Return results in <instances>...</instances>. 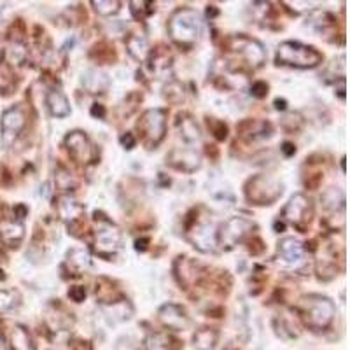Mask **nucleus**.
<instances>
[{
  "label": "nucleus",
  "mask_w": 350,
  "mask_h": 350,
  "mask_svg": "<svg viewBox=\"0 0 350 350\" xmlns=\"http://www.w3.org/2000/svg\"><path fill=\"white\" fill-rule=\"evenodd\" d=\"M168 36L177 48L189 51L196 46L203 30L200 12L193 8H177L168 18Z\"/></svg>",
  "instance_id": "1"
},
{
  "label": "nucleus",
  "mask_w": 350,
  "mask_h": 350,
  "mask_svg": "<svg viewBox=\"0 0 350 350\" xmlns=\"http://www.w3.org/2000/svg\"><path fill=\"white\" fill-rule=\"evenodd\" d=\"M298 314L306 327L324 331L333 324L336 306L333 299L323 295H306L298 301Z\"/></svg>",
  "instance_id": "2"
},
{
  "label": "nucleus",
  "mask_w": 350,
  "mask_h": 350,
  "mask_svg": "<svg viewBox=\"0 0 350 350\" xmlns=\"http://www.w3.org/2000/svg\"><path fill=\"white\" fill-rule=\"evenodd\" d=\"M226 48L230 55L233 56L231 64L242 62L240 67L243 70H258L267 62V49L259 42L258 39L245 36V33H239V36H231L226 39Z\"/></svg>",
  "instance_id": "3"
},
{
  "label": "nucleus",
  "mask_w": 350,
  "mask_h": 350,
  "mask_svg": "<svg viewBox=\"0 0 350 350\" xmlns=\"http://www.w3.org/2000/svg\"><path fill=\"white\" fill-rule=\"evenodd\" d=\"M323 53L317 51L314 46L298 42V40H284L277 48L275 64L291 68H315L323 64Z\"/></svg>",
  "instance_id": "4"
},
{
  "label": "nucleus",
  "mask_w": 350,
  "mask_h": 350,
  "mask_svg": "<svg viewBox=\"0 0 350 350\" xmlns=\"http://www.w3.org/2000/svg\"><path fill=\"white\" fill-rule=\"evenodd\" d=\"M186 239L203 254H215L217 247V226L211 217H200L198 211H191L186 219Z\"/></svg>",
  "instance_id": "5"
},
{
  "label": "nucleus",
  "mask_w": 350,
  "mask_h": 350,
  "mask_svg": "<svg viewBox=\"0 0 350 350\" xmlns=\"http://www.w3.org/2000/svg\"><path fill=\"white\" fill-rule=\"evenodd\" d=\"M95 233H93V251L105 261H111L121 249V237L120 228L112 223L107 215L102 212H95Z\"/></svg>",
  "instance_id": "6"
},
{
  "label": "nucleus",
  "mask_w": 350,
  "mask_h": 350,
  "mask_svg": "<svg viewBox=\"0 0 350 350\" xmlns=\"http://www.w3.org/2000/svg\"><path fill=\"white\" fill-rule=\"evenodd\" d=\"M284 184L282 180L268 174H258L247 180L243 186V195L251 205L265 207L273 205L282 196Z\"/></svg>",
  "instance_id": "7"
},
{
  "label": "nucleus",
  "mask_w": 350,
  "mask_h": 350,
  "mask_svg": "<svg viewBox=\"0 0 350 350\" xmlns=\"http://www.w3.org/2000/svg\"><path fill=\"white\" fill-rule=\"evenodd\" d=\"M167 116L165 109H149L137 121L140 142L148 149H156L167 137Z\"/></svg>",
  "instance_id": "8"
},
{
  "label": "nucleus",
  "mask_w": 350,
  "mask_h": 350,
  "mask_svg": "<svg viewBox=\"0 0 350 350\" xmlns=\"http://www.w3.org/2000/svg\"><path fill=\"white\" fill-rule=\"evenodd\" d=\"M256 230V223L243 215H235L224 221L217 226V247L224 251L235 249L239 243H243L247 239H251L252 231Z\"/></svg>",
  "instance_id": "9"
},
{
  "label": "nucleus",
  "mask_w": 350,
  "mask_h": 350,
  "mask_svg": "<svg viewBox=\"0 0 350 350\" xmlns=\"http://www.w3.org/2000/svg\"><path fill=\"white\" fill-rule=\"evenodd\" d=\"M65 148H67L68 156H70L77 165H95L100 159L98 148H96L93 140L81 130L68 131L65 137Z\"/></svg>",
  "instance_id": "10"
},
{
  "label": "nucleus",
  "mask_w": 350,
  "mask_h": 350,
  "mask_svg": "<svg viewBox=\"0 0 350 350\" xmlns=\"http://www.w3.org/2000/svg\"><path fill=\"white\" fill-rule=\"evenodd\" d=\"M280 217L286 223L293 224L298 231L305 233L306 228L310 226L312 217H314V202L306 195H301V193L291 196L289 202L284 205Z\"/></svg>",
  "instance_id": "11"
},
{
  "label": "nucleus",
  "mask_w": 350,
  "mask_h": 350,
  "mask_svg": "<svg viewBox=\"0 0 350 350\" xmlns=\"http://www.w3.org/2000/svg\"><path fill=\"white\" fill-rule=\"evenodd\" d=\"M56 212L68 228V233L77 237V230L83 226L84 217H86V207L83 203L72 198L70 195H60L56 198Z\"/></svg>",
  "instance_id": "12"
},
{
  "label": "nucleus",
  "mask_w": 350,
  "mask_h": 350,
  "mask_svg": "<svg viewBox=\"0 0 350 350\" xmlns=\"http://www.w3.org/2000/svg\"><path fill=\"white\" fill-rule=\"evenodd\" d=\"M27 126V116L20 105L9 107L0 118V135L5 146L14 144V140L21 135V131Z\"/></svg>",
  "instance_id": "13"
},
{
  "label": "nucleus",
  "mask_w": 350,
  "mask_h": 350,
  "mask_svg": "<svg viewBox=\"0 0 350 350\" xmlns=\"http://www.w3.org/2000/svg\"><path fill=\"white\" fill-rule=\"evenodd\" d=\"M167 165L177 172L195 174L202 167V156L193 148H174L167 154Z\"/></svg>",
  "instance_id": "14"
},
{
  "label": "nucleus",
  "mask_w": 350,
  "mask_h": 350,
  "mask_svg": "<svg viewBox=\"0 0 350 350\" xmlns=\"http://www.w3.org/2000/svg\"><path fill=\"white\" fill-rule=\"evenodd\" d=\"M174 271H175V279H177V282L180 284L183 289H189V287L200 286L203 279V273H205L198 262L186 258V256H179V258L175 259Z\"/></svg>",
  "instance_id": "15"
},
{
  "label": "nucleus",
  "mask_w": 350,
  "mask_h": 350,
  "mask_svg": "<svg viewBox=\"0 0 350 350\" xmlns=\"http://www.w3.org/2000/svg\"><path fill=\"white\" fill-rule=\"evenodd\" d=\"M158 321L161 323V326L170 331H186L193 324L186 308L177 303H167L161 306L158 310Z\"/></svg>",
  "instance_id": "16"
},
{
  "label": "nucleus",
  "mask_w": 350,
  "mask_h": 350,
  "mask_svg": "<svg viewBox=\"0 0 350 350\" xmlns=\"http://www.w3.org/2000/svg\"><path fill=\"white\" fill-rule=\"evenodd\" d=\"M305 259V245L295 237H284L277 245V261L284 267H298Z\"/></svg>",
  "instance_id": "17"
},
{
  "label": "nucleus",
  "mask_w": 350,
  "mask_h": 350,
  "mask_svg": "<svg viewBox=\"0 0 350 350\" xmlns=\"http://www.w3.org/2000/svg\"><path fill=\"white\" fill-rule=\"evenodd\" d=\"M100 310H102V314H104L109 323L112 324L124 323V321H130L133 317V305L123 295L111 299V301L100 303Z\"/></svg>",
  "instance_id": "18"
},
{
  "label": "nucleus",
  "mask_w": 350,
  "mask_h": 350,
  "mask_svg": "<svg viewBox=\"0 0 350 350\" xmlns=\"http://www.w3.org/2000/svg\"><path fill=\"white\" fill-rule=\"evenodd\" d=\"M239 137L243 142H256V140L270 139L273 135V126L268 121H256V120H243L237 126Z\"/></svg>",
  "instance_id": "19"
},
{
  "label": "nucleus",
  "mask_w": 350,
  "mask_h": 350,
  "mask_svg": "<svg viewBox=\"0 0 350 350\" xmlns=\"http://www.w3.org/2000/svg\"><path fill=\"white\" fill-rule=\"evenodd\" d=\"M25 239V224L18 219H2L0 221V243L9 249H18Z\"/></svg>",
  "instance_id": "20"
},
{
  "label": "nucleus",
  "mask_w": 350,
  "mask_h": 350,
  "mask_svg": "<svg viewBox=\"0 0 350 350\" xmlns=\"http://www.w3.org/2000/svg\"><path fill=\"white\" fill-rule=\"evenodd\" d=\"M149 67H151L152 74L156 77H165L167 74H170L172 67H174V55L168 51V48L165 46H158L156 49H151L148 56Z\"/></svg>",
  "instance_id": "21"
},
{
  "label": "nucleus",
  "mask_w": 350,
  "mask_h": 350,
  "mask_svg": "<svg viewBox=\"0 0 350 350\" xmlns=\"http://www.w3.org/2000/svg\"><path fill=\"white\" fill-rule=\"evenodd\" d=\"M90 267H92V258H90V252L84 249H70L65 256L64 270H67L70 277H79Z\"/></svg>",
  "instance_id": "22"
},
{
  "label": "nucleus",
  "mask_w": 350,
  "mask_h": 350,
  "mask_svg": "<svg viewBox=\"0 0 350 350\" xmlns=\"http://www.w3.org/2000/svg\"><path fill=\"white\" fill-rule=\"evenodd\" d=\"M46 107H48L49 114L53 118H58V120H64V118L70 116L72 112L67 95L62 90H58V88H51L46 93Z\"/></svg>",
  "instance_id": "23"
},
{
  "label": "nucleus",
  "mask_w": 350,
  "mask_h": 350,
  "mask_svg": "<svg viewBox=\"0 0 350 350\" xmlns=\"http://www.w3.org/2000/svg\"><path fill=\"white\" fill-rule=\"evenodd\" d=\"M146 350H180L183 342L177 340L174 334L165 333V331H154L149 333L146 338Z\"/></svg>",
  "instance_id": "24"
},
{
  "label": "nucleus",
  "mask_w": 350,
  "mask_h": 350,
  "mask_svg": "<svg viewBox=\"0 0 350 350\" xmlns=\"http://www.w3.org/2000/svg\"><path fill=\"white\" fill-rule=\"evenodd\" d=\"M126 49H128V55L137 62H148V56H149V40L148 37L144 36V33L139 32H133L126 37Z\"/></svg>",
  "instance_id": "25"
},
{
  "label": "nucleus",
  "mask_w": 350,
  "mask_h": 350,
  "mask_svg": "<svg viewBox=\"0 0 350 350\" xmlns=\"http://www.w3.org/2000/svg\"><path fill=\"white\" fill-rule=\"evenodd\" d=\"M109 84H111V81H109L107 74L100 72L98 68H92V70H86L83 74V86L88 93H93V95L105 93Z\"/></svg>",
  "instance_id": "26"
},
{
  "label": "nucleus",
  "mask_w": 350,
  "mask_h": 350,
  "mask_svg": "<svg viewBox=\"0 0 350 350\" xmlns=\"http://www.w3.org/2000/svg\"><path fill=\"white\" fill-rule=\"evenodd\" d=\"M177 128H179L180 139L186 144H195L202 139L200 126L193 120V116H189L187 112H183V114L177 116Z\"/></svg>",
  "instance_id": "27"
},
{
  "label": "nucleus",
  "mask_w": 350,
  "mask_h": 350,
  "mask_svg": "<svg viewBox=\"0 0 350 350\" xmlns=\"http://www.w3.org/2000/svg\"><path fill=\"white\" fill-rule=\"evenodd\" d=\"M9 347L11 350H36L32 334L21 324H16L9 333Z\"/></svg>",
  "instance_id": "28"
},
{
  "label": "nucleus",
  "mask_w": 350,
  "mask_h": 350,
  "mask_svg": "<svg viewBox=\"0 0 350 350\" xmlns=\"http://www.w3.org/2000/svg\"><path fill=\"white\" fill-rule=\"evenodd\" d=\"M219 342V331L215 327L203 326L196 329L193 336V345L196 350H214Z\"/></svg>",
  "instance_id": "29"
},
{
  "label": "nucleus",
  "mask_w": 350,
  "mask_h": 350,
  "mask_svg": "<svg viewBox=\"0 0 350 350\" xmlns=\"http://www.w3.org/2000/svg\"><path fill=\"white\" fill-rule=\"evenodd\" d=\"M16 88V74L12 65L5 60L4 56H0V93L9 95Z\"/></svg>",
  "instance_id": "30"
},
{
  "label": "nucleus",
  "mask_w": 350,
  "mask_h": 350,
  "mask_svg": "<svg viewBox=\"0 0 350 350\" xmlns=\"http://www.w3.org/2000/svg\"><path fill=\"white\" fill-rule=\"evenodd\" d=\"M321 200H323L326 211L336 212L345 208V205H343V203H345V196H343V191L340 187H329Z\"/></svg>",
  "instance_id": "31"
},
{
  "label": "nucleus",
  "mask_w": 350,
  "mask_h": 350,
  "mask_svg": "<svg viewBox=\"0 0 350 350\" xmlns=\"http://www.w3.org/2000/svg\"><path fill=\"white\" fill-rule=\"evenodd\" d=\"M21 303L20 291L16 289H0V314H8V312L18 308Z\"/></svg>",
  "instance_id": "32"
},
{
  "label": "nucleus",
  "mask_w": 350,
  "mask_h": 350,
  "mask_svg": "<svg viewBox=\"0 0 350 350\" xmlns=\"http://www.w3.org/2000/svg\"><path fill=\"white\" fill-rule=\"evenodd\" d=\"M130 11H131V16L135 18L137 21H144L148 20L151 14L156 12V4L154 2H137V0H131L130 2Z\"/></svg>",
  "instance_id": "33"
},
{
  "label": "nucleus",
  "mask_w": 350,
  "mask_h": 350,
  "mask_svg": "<svg viewBox=\"0 0 350 350\" xmlns=\"http://www.w3.org/2000/svg\"><path fill=\"white\" fill-rule=\"evenodd\" d=\"M92 5L96 14L104 18L116 16L121 11V2L118 0H93Z\"/></svg>",
  "instance_id": "34"
},
{
  "label": "nucleus",
  "mask_w": 350,
  "mask_h": 350,
  "mask_svg": "<svg viewBox=\"0 0 350 350\" xmlns=\"http://www.w3.org/2000/svg\"><path fill=\"white\" fill-rule=\"evenodd\" d=\"M90 56H92L95 62H98V64H112V62H116L114 48L109 46L107 42L96 44L95 48L92 49V53H90Z\"/></svg>",
  "instance_id": "35"
},
{
  "label": "nucleus",
  "mask_w": 350,
  "mask_h": 350,
  "mask_svg": "<svg viewBox=\"0 0 350 350\" xmlns=\"http://www.w3.org/2000/svg\"><path fill=\"white\" fill-rule=\"evenodd\" d=\"M163 96L168 104H180L186 98V92H184L183 84H179L177 81H172L163 88Z\"/></svg>",
  "instance_id": "36"
},
{
  "label": "nucleus",
  "mask_w": 350,
  "mask_h": 350,
  "mask_svg": "<svg viewBox=\"0 0 350 350\" xmlns=\"http://www.w3.org/2000/svg\"><path fill=\"white\" fill-rule=\"evenodd\" d=\"M280 124H282V128L287 131V133H295V131L301 130L303 118L301 114H298V112H289L287 116H284Z\"/></svg>",
  "instance_id": "37"
},
{
  "label": "nucleus",
  "mask_w": 350,
  "mask_h": 350,
  "mask_svg": "<svg viewBox=\"0 0 350 350\" xmlns=\"http://www.w3.org/2000/svg\"><path fill=\"white\" fill-rule=\"evenodd\" d=\"M207 126L212 131L215 140H226L228 139V124L215 118H207Z\"/></svg>",
  "instance_id": "38"
},
{
  "label": "nucleus",
  "mask_w": 350,
  "mask_h": 350,
  "mask_svg": "<svg viewBox=\"0 0 350 350\" xmlns=\"http://www.w3.org/2000/svg\"><path fill=\"white\" fill-rule=\"evenodd\" d=\"M268 90H270L268 83H265V81H256L251 86V95L256 96V98H265L268 95Z\"/></svg>",
  "instance_id": "39"
},
{
  "label": "nucleus",
  "mask_w": 350,
  "mask_h": 350,
  "mask_svg": "<svg viewBox=\"0 0 350 350\" xmlns=\"http://www.w3.org/2000/svg\"><path fill=\"white\" fill-rule=\"evenodd\" d=\"M68 298L76 303H83L86 299V289L83 286H72L68 289Z\"/></svg>",
  "instance_id": "40"
},
{
  "label": "nucleus",
  "mask_w": 350,
  "mask_h": 350,
  "mask_svg": "<svg viewBox=\"0 0 350 350\" xmlns=\"http://www.w3.org/2000/svg\"><path fill=\"white\" fill-rule=\"evenodd\" d=\"M120 140H121V146H123L124 149H128V151H130V149H133L137 146V137H135V133H131V131H126V133H123Z\"/></svg>",
  "instance_id": "41"
},
{
  "label": "nucleus",
  "mask_w": 350,
  "mask_h": 350,
  "mask_svg": "<svg viewBox=\"0 0 350 350\" xmlns=\"http://www.w3.org/2000/svg\"><path fill=\"white\" fill-rule=\"evenodd\" d=\"M90 114H92L93 118H96V120H105V116H107V111H105V107L102 104H93L92 105V111H90Z\"/></svg>",
  "instance_id": "42"
},
{
  "label": "nucleus",
  "mask_w": 350,
  "mask_h": 350,
  "mask_svg": "<svg viewBox=\"0 0 350 350\" xmlns=\"http://www.w3.org/2000/svg\"><path fill=\"white\" fill-rule=\"evenodd\" d=\"M280 152H282L286 158H291V156L296 154V146L293 142H284L282 146H280Z\"/></svg>",
  "instance_id": "43"
},
{
  "label": "nucleus",
  "mask_w": 350,
  "mask_h": 350,
  "mask_svg": "<svg viewBox=\"0 0 350 350\" xmlns=\"http://www.w3.org/2000/svg\"><path fill=\"white\" fill-rule=\"evenodd\" d=\"M149 242H151V240H149L148 237H146V239H139V240H137V242H135V249H137V251H140V252L148 251Z\"/></svg>",
  "instance_id": "44"
},
{
  "label": "nucleus",
  "mask_w": 350,
  "mask_h": 350,
  "mask_svg": "<svg viewBox=\"0 0 350 350\" xmlns=\"http://www.w3.org/2000/svg\"><path fill=\"white\" fill-rule=\"evenodd\" d=\"M27 207H25V205H16V207H14V214H16V217L14 219H18V221H23L25 219V215H27Z\"/></svg>",
  "instance_id": "45"
},
{
  "label": "nucleus",
  "mask_w": 350,
  "mask_h": 350,
  "mask_svg": "<svg viewBox=\"0 0 350 350\" xmlns=\"http://www.w3.org/2000/svg\"><path fill=\"white\" fill-rule=\"evenodd\" d=\"M286 100H275V109H279V111H286L287 107Z\"/></svg>",
  "instance_id": "46"
},
{
  "label": "nucleus",
  "mask_w": 350,
  "mask_h": 350,
  "mask_svg": "<svg viewBox=\"0 0 350 350\" xmlns=\"http://www.w3.org/2000/svg\"><path fill=\"white\" fill-rule=\"evenodd\" d=\"M0 350H4V336H2V331H0Z\"/></svg>",
  "instance_id": "47"
}]
</instances>
